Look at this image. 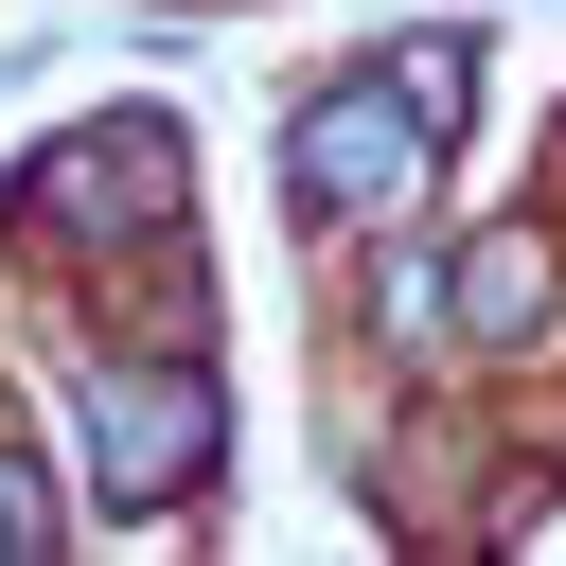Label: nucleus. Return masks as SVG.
I'll return each mask as SVG.
<instances>
[{
    "label": "nucleus",
    "mask_w": 566,
    "mask_h": 566,
    "mask_svg": "<svg viewBox=\"0 0 566 566\" xmlns=\"http://www.w3.org/2000/svg\"><path fill=\"white\" fill-rule=\"evenodd\" d=\"M424 142H442V124H424V106L371 71V88H318V106H301L283 177H301V212H336V230H389V212L424 195Z\"/></svg>",
    "instance_id": "f257e3e1"
},
{
    "label": "nucleus",
    "mask_w": 566,
    "mask_h": 566,
    "mask_svg": "<svg viewBox=\"0 0 566 566\" xmlns=\"http://www.w3.org/2000/svg\"><path fill=\"white\" fill-rule=\"evenodd\" d=\"M88 460H106V495H177L212 460V371L195 354L177 371H88Z\"/></svg>",
    "instance_id": "f03ea898"
},
{
    "label": "nucleus",
    "mask_w": 566,
    "mask_h": 566,
    "mask_svg": "<svg viewBox=\"0 0 566 566\" xmlns=\"http://www.w3.org/2000/svg\"><path fill=\"white\" fill-rule=\"evenodd\" d=\"M159 195H177V124H88V142H53V159H35V212H53V230H88V248H106V230H142Z\"/></svg>",
    "instance_id": "7ed1b4c3"
},
{
    "label": "nucleus",
    "mask_w": 566,
    "mask_h": 566,
    "mask_svg": "<svg viewBox=\"0 0 566 566\" xmlns=\"http://www.w3.org/2000/svg\"><path fill=\"white\" fill-rule=\"evenodd\" d=\"M548 283H566V265H548V230H478V248H460V318H478V336H531V318H548Z\"/></svg>",
    "instance_id": "20e7f679"
},
{
    "label": "nucleus",
    "mask_w": 566,
    "mask_h": 566,
    "mask_svg": "<svg viewBox=\"0 0 566 566\" xmlns=\"http://www.w3.org/2000/svg\"><path fill=\"white\" fill-rule=\"evenodd\" d=\"M389 88H407L424 124H460V106H478V53H460V35H407V53H389Z\"/></svg>",
    "instance_id": "39448f33"
},
{
    "label": "nucleus",
    "mask_w": 566,
    "mask_h": 566,
    "mask_svg": "<svg viewBox=\"0 0 566 566\" xmlns=\"http://www.w3.org/2000/svg\"><path fill=\"white\" fill-rule=\"evenodd\" d=\"M0 548H35V495H18V478H0Z\"/></svg>",
    "instance_id": "423d86ee"
}]
</instances>
